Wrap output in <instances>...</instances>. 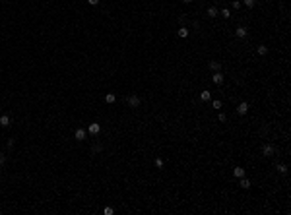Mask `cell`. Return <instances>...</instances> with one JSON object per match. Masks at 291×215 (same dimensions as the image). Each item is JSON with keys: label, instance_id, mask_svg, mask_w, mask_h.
<instances>
[{"label": "cell", "instance_id": "26", "mask_svg": "<svg viewBox=\"0 0 291 215\" xmlns=\"http://www.w3.org/2000/svg\"><path fill=\"white\" fill-rule=\"evenodd\" d=\"M233 8H235V10L241 8V2H239V0H233Z\"/></svg>", "mask_w": 291, "mask_h": 215}, {"label": "cell", "instance_id": "20", "mask_svg": "<svg viewBox=\"0 0 291 215\" xmlns=\"http://www.w3.org/2000/svg\"><path fill=\"white\" fill-rule=\"evenodd\" d=\"M212 107L219 111V109H221V101H218V99H216V101H212Z\"/></svg>", "mask_w": 291, "mask_h": 215}, {"label": "cell", "instance_id": "24", "mask_svg": "<svg viewBox=\"0 0 291 215\" xmlns=\"http://www.w3.org/2000/svg\"><path fill=\"white\" fill-rule=\"evenodd\" d=\"M218 118H219V122H225V120H227V116L223 114V112H219V114H218Z\"/></svg>", "mask_w": 291, "mask_h": 215}, {"label": "cell", "instance_id": "2", "mask_svg": "<svg viewBox=\"0 0 291 215\" xmlns=\"http://www.w3.org/2000/svg\"><path fill=\"white\" fill-rule=\"evenodd\" d=\"M126 103H128L130 107H134V109H136V107H140V103H142V99H140L138 95H130L128 99H126Z\"/></svg>", "mask_w": 291, "mask_h": 215}, {"label": "cell", "instance_id": "18", "mask_svg": "<svg viewBox=\"0 0 291 215\" xmlns=\"http://www.w3.org/2000/svg\"><path fill=\"white\" fill-rule=\"evenodd\" d=\"M278 171H280L282 175H285V173H287V165H283V163H282V165H278Z\"/></svg>", "mask_w": 291, "mask_h": 215}, {"label": "cell", "instance_id": "14", "mask_svg": "<svg viewBox=\"0 0 291 215\" xmlns=\"http://www.w3.org/2000/svg\"><path fill=\"white\" fill-rule=\"evenodd\" d=\"M210 68H212L214 72H219V70H221V64L216 62V60H212V62H210Z\"/></svg>", "mask_w": 291, "mask_h": 215}, {"label": "cell", "instance_id": "17", "mask_svg": "<svg viewBox=\"0 0 291 215\" xmlns=\"http://www.w3.org/2000/svg\"><path fill=\"white\" fill-rule=\"evenodd\" d=\"M219 14H221V17H225V19H229V17H231V12H229L227 8H223L221 12H219Z\"/></svg>", "mask_w": 291, "mask_h": 215}, {"label": "cell", "instance_id": "1", "mask_svg": "<svg viewBox=\"0 0 291 215\" xmlns=\"http://www.w3.org/2000/svg\"><path fill=\"white\" fill-rule=\"evenodd\" d=\"M274 151H276V147L272 145V143H264V145H262V153H264L266 157H272Z\"/></svg>", "mask_w": 291, "mask_h": 215}, {"label": "cell", "instance_id": "28", "mask_svg": "<svg viewBox=\"0 0 291 215\" xmlns=\"http://www.w3.org/2000/svg\"><path fill=\"white\" fill-rule=\"evenodd\" d=\"M185 2H186V4H188V2H192V0H185Z\"/></svg>", "mask_w": 291, "mask_h": 215}, {"label": "cell", "instance_id": "25", "mask_svg": "<svg viewBox=\"0 0 291 215\" xmlns=\"http://www.w3.org/2000/svg\"><path fill=\"white\" fill-rule=\"evenodd\" d=\"M6 165V155H0V167H4Z\"/></svg>", "mask_w": 291, "mask_h": 215}, {"label": "cell", "instance_id": "8", "mask_svg": "<svg viewBox=\"0 0 291 215\" xmlns=\"http://www.w3.org/2000/svg\"><path fill=\"white\" fill-rule=\"evenodd\" d=\"M0 126H4V128L10 126V116L8 114H2V116H0Z\"/></svg>", "mask_w": 291, "mask_h": 215}, {"label": "cell", "instance_id": "7", "mask_svg": "<svg viewBox=\"0 0 291 215\" xmlns=\"http://www.w3.org/2000/svg\"><path fill=\"white\" fill-rule=\"evenodd\" d=\"M74 136H76L78 142H82V140H86V130H84V128H78V130L74 132Z\"/></svg>", "mask_w": 291, "mask_h": 215}, {"label": "cell", "instance_id": "6", "mask_svg": "<svg viewBox=\"0 0 291 215\" xmlns=\"http://www.w3.org/2000/svg\"><path fill=\"white\" fill-rule=\"evenodd\" d=\"M212 81H214L216 85H221V83H223V74H219V72H216V74L212 76Z\"/></svg>", "mask_w": 291, "mask_h": 215}, {"label": "cell", "instance_id": "21", "mask_svg": "<svg viewBox=\"0 0 291 215\" xmlns=\"http://www.w3.org/2000/svg\"><path fill=\"white\" fill-rule=\"evenodd\" d=\"M243 4H245L247 8H252V6H254V0H243Z\"/></svg>", "mask_w": 291, "mask_h": 215}, {"label": "cell", "instance_id": "9", "mask_svg": "<svg viewBox=\"0 0 291 215\" xmlns=\"http://www.w3.org/2000/svg\"><path fill=\"white\" fill-rule=\"evenodd\" d=\"M233 175L237 176V178H241V176H245V169H243V167H235L233 169Z\"/></svg>", "mask_w": 291, "mask_h": 215}, {"label": "cell", "instance_id": "23", "mask_svg": "<svg viewBox=\"0 0 291 215\" xmlns=\"http://www.w3.org/2000/svg\"><path fill=\"white\" fill-rule=\"evenodd\" d=\"M103 213H105V215H113L115 209H113V207H105V209H103Z\"/></svg>", "mask_w": 291, "mask_h": 215}, {"label": "cell", "instance_id": "13", "mask_svg": "<svg viewBox=\"0 0 291 215\" xmlns=\"http://www.w3.org/2000/svg\"><path fill=\"white\" fill-rule=\"evenodd\" d=\"M101 151H103V145L101 143H93L91 145V153H101Z\"/></svg>", "mask_w": 291, "mask_h": 215}, {"label": "cell", "instance_id": "27", "mask_svg": "<svg viewBox=\"0 0 291 215\" xmlns=\"http://www.w3.org/2000/svg\"><path fill=\"white\" fill-rule=\"evenodd\" d=\"M88 2L91 4V6H97V4H99V0H88Z\"/></svg>", "mask_w": 291, "mask_h": 215}, {"label": "cell", "instance_id": "5", "mask_svg": "<svg viewBox=\"0 0 291 215\" xmlns=\"http://www.w3.org/2000/svg\"><path fill=\"white\" fill-rule=\"evenodd\" d=\"M237 112H239L241 116H243V114H247V112H249V103H247V101L239 103V107H237Z\"/></svg>", "mask_w": 291, "mask_h": 215}, {"label": "cell", "instance_id": "22", "mask_svg": "<svg viewBox=\"0 0 291 215\" xmlns=\"http://www.w3.org/2000/svg\"><path fill=\"white\" fill-rule=\"evenodd\" d=\"M266 52H268V47L260 45V47H258V54H266Z\"/></svg>", "mask_w": 291, "mask_h": 215}, {"label": "cell", "instance_id": "10", "mask_svg": "<svg viewBox=\"0 0 291 215\" xmlns=\"http://www.w3.org/2000/svg\"><path fill=\"white\" fill-rule=\"evenodd\" d=\"M239 184H241V188H245V190H247V188H251V180H249V178H245V176H241V182H239Z\"/></svg>", "mask_w": 291, "mask_h": 215}, {"label": "cell", "instance_id": "4", "mask_svg": "<svg viewBox=\"0 0 291 215\" xmlns=\"http://www.w3.org/2000/svg\"><path fill=\"white\" fill-rule=\"evenodd\" d=\"M88 132H89V134H93V136H97L99 132H101V124H97V122L89 124V126H88Z\"/></svg>", "mask_w": 291, "mask_h": 215}, {"label": "cell", "instance_id": "11", "mask_svg": "<svg viewBox=\"0 0 291 215\" xmlns=\"http://www.w3.org/2000/svg\"><path fill=\"white\" fill-rule=\"evenodd\" d=\"M208 17H218V8L216 6H210L208 8Z\"/></svg>", "mask_w": 291, "mask_h": 215}, {"label": "cell", "instance_id": "15", "mask_svg": "<svg viewBox=\"0 0 291 215\" xmlns=\"http://www.w3.org/2000/svg\"><path fill=\"white\" fill-rule=\"evenodd\" d=\"M200 99H202V101H210L212 93H210V91H202V93H200Z\"/></svg>", "mask_w": 291, "mask_h": 215}, {"label": "cell", "instance_id": "12", "mask_svg": "<svg viewBox=\"0 0 291 215\" xmlns=\"http://www.w3.org/2000/svg\"><path fill=\"white\" fill-rule=\"evenodd\" d=\"M115 101H117V95H115V93H107L105 95V103L111 105V103H115Z\"/></svg>", "mask_w": 291, "mask_h": 215}, {"label": "cell", "instance_id": "3", "mask_svg": "<svg viewBox=\"0 0 291 215\" xmlns=\"http://www.w3.org/2000/svg\"><path fill=\"white\" fill-rule=\"evenodd\" d=\"M235 35H237L239 39H245V37L249 35V29H247V27H243V25H239V27L235 29Z\"/></svg>", "mask_w": 291, "mask_h": 215}, {"label": "cell", "instance_id": "16", "mask_svg": "<svg viewBox=\"0 0 291 215\" xmlns=\"http://www.w3.org/2000/svg\"><path fill=\"white\" fill-rule=\"evenodd\" d=\"M179 37H188V29H186L185 25H183V27L179 29Z\"/></svg>", "mask_w": 291, "mask_h": 215}, {"label": "cell", "instance_id": "19", "mask_svg": "<svg viewBox=\"0 0 291 215\" xmlns=\"http://www.w3.org/2000/svg\"><path fill=\"white\" fill-rule=\"evenodd\" d=\"M155 167L163 169V159H161V157H155Z\"/></svg>", "mask_w": 291, "mask_h": 215}]
</instances>
